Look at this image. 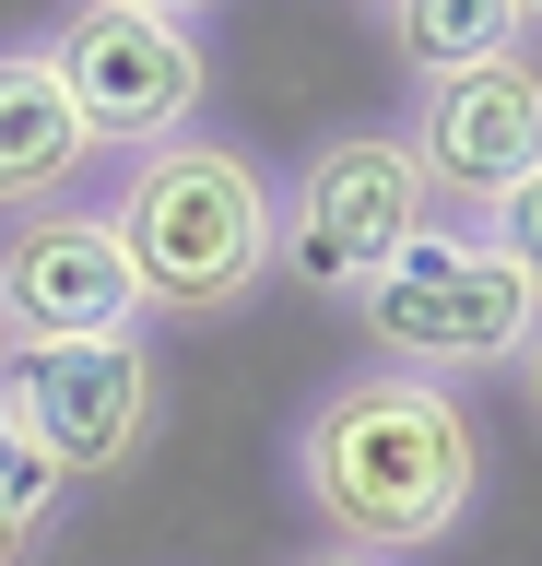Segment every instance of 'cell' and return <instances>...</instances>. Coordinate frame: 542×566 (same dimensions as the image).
<instances>
[{
  "instance_id": "obj_1",
  "label": "cell",
  "mask_w": 542,
  "mask_h": 566,
  "mask_svg": "<svg viewBox=\"0 0 542 566\" xmlns=\"http://www.w3.org/2000/svg\"><path fill=\"white\" fill-rule=\"evenodd\" d=\"M284 484L295 507L365 566H401V555H436L448 531L471 520L483 495V437L448 389L425 378H390V366H354L330 378L284 437Z\"/></svg>"
},
{
  "instance_id": "obj_2",
  "label": "cell",
  "mask_w": 542,
  "mask_h": 566,
  "mask_svg": "<svg viewBox=\"0 0 542 566\" xmlns=\"http://www.w3.org/2000/svg\"><path fill=\"white\" fill-rule=\"evenodd\" d=\"M107 237L142 283V331H213L272 283L284 260V201H272V166L248 142H153L107 177Z\"/></svg>"
},
{
  "instance_id": "obj_3",
  "label": "cell",
  "mask_w": 542,
  "mask_h": 566,
  "mask_svg": "<svg viewBox=\"0 0 542 566\" xmlns=\"http://www.w3.org/2000/svg\"><path fill=\"white\" fill-rule=\"evenodd\" d=\"M354 318H365V354H378L390 378L448 389V378H483V366H519L542 295L483 224H425V237L354 295Z\"/></svg>"
},
{
  "instance_id": "obj_4",
  "label": "cell",
  "mask_w": 542,
  "mask_h": 566,
  "mask_svg": "<svg viewBox=\"0 0 542 566\" xmlns=\"http://www.w3.org/2000/svg\"><path fill=\"white\" fill-rule=\"evenodd\" d=\"M272 201H284V260H272V272H284L295 295H319V307H354L365 283L436 224L401 130H378V118L307 142L295 177H272Z\"/></svg>"
},
{
  "instance_id": "obj_5",
  "label": "cell",
  "mask_w": 542,
  "mask_h": 566,
  "mask_svg": "<svg viewBox=\"0 0 542 566\" xmlns=\"http://www.w3.org/2000/svg\"><path fill=\"white\" fill-rule=\"evenodd\" d=\"M0 424L36 449L60 484H107L166 424V331H107V343H36L0 366Z\"/></svg>"
},
{
  "instance_id": "obj_6",
  "label": "cell",
  "mask_w": 542,
  "mask_h": 566,
  "mask_svg": "<svg viewBox=\"0 0 542 566\" xmlns=\"http://www.w3.org/2000/svg\"><path fill=\"white\" fill-rule=\"evenodd\" d=\"M401 154H413V177H425L436 224H483L507 189L542 177V60L519 48V60H471V71L413 83Z\"/></svg>"
},
{
  "instance_id": "obj_7",
  "label": "cell",
  "mask_w": 542,
  "mask_h": 566,
  "mask_svg": "<svg viewBox=\"0 0 542 566\" xmlns=\"http://www.w3.org/2000/svg\"><path fill=\"white\" fill-rule=\"evenodd\" d=\"M47 60L72 83L95 154H153L178 142L213 95V48L201 24H166V12H118V0H72V24L47 35Z\"/></svg>"
},
{
  "instance_id": "obj_8",
  "label": "cell",
  "mask_w": 542,
  "mask_h": 566,
  "mask_svg": "<svg viewBox=\"0 0 542 566\" xmlns=\"http://www.w3.org/2000/svg\"><path fill=\"white\" fill-rule=\"evenodd\" d=\"M0 331H12V354L142 331V283H130V260H118L95 201H47L0 237Z\"/></svg>"
},
{
  "instance_id": "obj_9",
  "label": "cell",
  "mask_w": 542,
  "mask_h": 566,
  "mask_svg": "<svg viewBox=\"0 0 542 566\" xmlns=\"http://www.w3.org/2000/svg\"><path fill=\"white\" fill-rule=\"evenodd\" d=\"M83 166H107V154L83 130V106H72V83H60V60H47V35L36 48H0V212L24 224V212L72 201Z\"/></svg>"
},
{
  "instance_id": "obj_10",
  "label": "cell",
  "mask_w": 542,
  "mask_h": 566,
  "mask_svg": "<svg viewBox=\"0 0 542 566\" xmlns=\"http://www.w3.org/2000/svg\"><path fill=\"white\" fill-rule=\"evenodd\" d=\"M378 35L413 83H436V71H471V60H519L531 12L519 0H378Z\"/></svg>"
},
{
  "instance_id": "obj_11",
  "label": "cell",
  "mask_w": 542,
  "mask_h": 566,
  "mask_svg": "<svg viewBox=\"0 0 542 566\" xmlns=\"http://www.w3.org/2000/svg\"><path fill=\"white\" fill-rule=\"evenodd\" d=\"M60 472H47L36 449H12L0 460V566H36V543H47V520H60Z\"/></svg>"
},
{
  "instance_id": "obj_12",
  "label": "cell",
  "mask_w": 542,
  "mask_h": 566,
  "mask_svg": "<svg viewBox=\"0 0 542 566\" xmlns=\"http://www.w3.org/2000/svg\"><path fill=\"white\" fill-rule=\"evenodd\" d=\"M483 237H496L507 260H519V272H531V295H542V177H531V189H507V201L483 212Z\"/></svg>"
},
{
  "instance_id": "obj_13",
  "label": "cell",
  "mask_w": 542,
  "mask_h": 566,
  "mask_svg": "<svg viewBox=\"0 0 542 566\" xmlns=\"http://www.w3.org/2000/svg\"><path fill=\"white\" fill-rule=\"evenodd\" d=\"M519 389H531V424H542V318H531V343H519Z\"/></svg>"
},
{
  "instance_id": "obj_14",
  "label": "cell",
  "mask_w": 542,
  "mask_h": 566,
  "mask_svg": "<svg viewBox=\"0 0 542 566\" xmlns=\"http://www.w3.org/2000/svg\"><path fill=\"white\" fill-rule=\"evenodd\" d=\"M118 12H166V24H201L213 0H118Z\"/></svg>"
},
{
  "instance_id": "obj_15",
  "label": "cell",
  "mask_w": 542,
  "mask_h": 566,
  "mask_svg": "<svg viewBox=\"0 0 542 566\" xmlns=\"http://www.w3.org/2000/svg\"><path fill=\"white\" fill-rule=\"evenodd\" d=\"M284 566H365V555H342V543H307V555H284Z\"/></svg>"
},
{
  "instance_id": "obj_16",
  "label": "cell",
  "mask_w": 542,
  "mask_h": 566,
  "mask_svg": "<svg viewBox=\"0 0 542 566\" xmlns=\"http://www.w3.org/2000/svg\"><path fill=\"white\" fill-rule=\"evenodd\" d=\"M0 460H12V424H0Z\"/></svg>"
},
{
  "instance_id": "obj_17",
  "label": "cell",
  "mask_w": 542,
  "mask_h": 566,
  "mask_svg": "<svg viewBox=\"0 0 542 566\" xmlns=\"http://www.w3.org/2000/svg\"><path fill=\"white\" fill-rule=\"evenodd\" d=\"M0 366H12V331H0Z\"/></svg>"
},
{
  "instance_id": "obj_18",
  "label": "cell",
  "mask_w": 542,
  "mask_h": 566,
  "mask_svg": "<svg viewBox=\"0 0 542 566\" xmlns=\"http://www.w3.org/2000/svg\"><path fill=\"white\" fill-rule=\"evenodd\" d=\"M519 12H531V24H542V0H519Z\"/></svg>"
}]
</instances>
